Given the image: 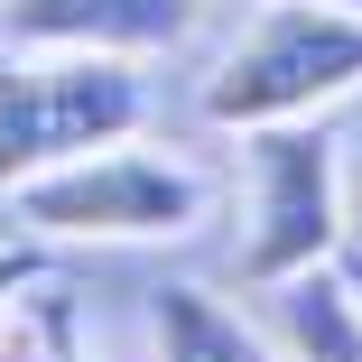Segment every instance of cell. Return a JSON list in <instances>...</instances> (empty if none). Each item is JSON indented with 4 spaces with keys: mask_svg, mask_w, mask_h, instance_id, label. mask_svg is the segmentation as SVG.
<instances>
[{
    "mask_svg": "<svg viewBox=\"0 0 362 362\" xmlns=\"http://www.w3.org/2000/svg\"><path fill=\"white\" fill-rule=\"evenodd\" d=\"M251 158V242L242 288H288L344 251V186H334V130L325 121H260L242 139Z\"/></svg>",
    "mask_w": 362,
    "mask_h": 362,
    "instance_id": "obj_4",
    "label": "cell"
},
{
    "mask_svg": "<svg viewBox=\"0 0 362 362\" xmlns=\"http://www.w3.org/2000/svg\"><path fill=\"white\" fill-rule=\"evenodd\" d=\"M334 269H344V288L362 298V242H344V251H334Z\"/></svg>",
    "mask_w": 362,
    "mask_h": 362,
    "instance_id": "obj_9",
    "label": "cell"
},
{
    "mask_svg": "<svg viewBox=\"0 0 362 362\" xmlns=\"http://www.w3.org/2000/svg\"><path fill=\"white\" fill-rule=\"evenodd\" d=\"M19 279H28V251H0V316H10V298H19Z\"/></svg>",
    "mask_w": 362,
    "mask_h": 362,
    "instance_id": "obj_8",
    "label": "cell"
},
{
    "mask_svg": "<svg viewBox=\"0 0 362 362\" xmlns=\"http://www.w3.org/2000/svg\"><path fill=\"white\" fill-rule=\"evenodd\" d=\"M279 298V344L288 362H362V298L344 288V269H307V279H288L269 288Z\"/></svg>",
    "mask_w": 362,
    "mask_h": 362,
    "instance_id": "obj_7",
    "label": "cell"
},
{
    "mask_svg": "<svg viewBox=\"0 0 362 362\" xmlns=\"http://www.w3.org/2000/svg\"><path fill=\"white\" fill-rule=\"evenodd\" d=\"M10 195H19V223L47 242H186L214 223V177L177 149H149L139 130L10 186Z\"/></svg>",
    "mask_w": 362,
    "mask_h": 362,
    "instance_id": "obj_1",
    "label": "cell"
},
{
    "mask_svg": "<svg viewBox=\"0 0 362 362\" xmlns=\"http://www.w3.org/2000/svg\"><path fill=\"white\" fill-rule=\"evenodd\" d=\"M149 362H288V344L260 334L214 288H158L149 298Z\"/></svg>",
    "mask_w": 362,
    "mask_h": 362,
    "instance_id": "obj_6",
    "label": "cell"
},
{
    "mask_svg": "<svg viewBox=\"0 0 362 362\" xmlns=\"http://www.w3.org/2000/svg\"><path fill=\"white\" fill-rule=\"evenodd\" d=\"M353 10H362V0H353Z\"/></svg>",
    "mask_w": 362,
    "mask_h": 362,
    "instance_id": "obj_11",
    "label": "cell"
},
{
    "mask_svg": "<svg viewBox=\"0 0 362 362\" xmlns=\"http://www.w3.org/2000/svg\"><path fill=\"white\" fill-rule=\"evenodd\" d=\"M344 93H362V10L353 0H269L242 28V47L214 65L204 112L223 130H260V121H316Z\"/></svg>",
    "mask_w": 362,
    "mask_h": 362,
    "instance_id": "obj_3",
    "label": "cell"
},
{
    "mask_svg": "<svg viewBox=\"0 0 362 362\" xmlns=\"http://www.w3.org/2000/svg\"><path fill=\"white\" fill-rule=\"evenodd\" d=\"M47 362H75V353H65V325H56V353H47Z\"/></svg>",
    "mask_w": 362,
    "mask_h": 362,
    "instance_id": "obj_10",
    "label": "cell"
},
{
    "mask_svg": "<svg viewBox=\"0 0 362 362\" xmlns=\"http://www.w3.org/2000/svg\"><path fill=\"white\" fill-rule=\"evenodd\" d=\"M149 121V84L130 56L10 47L0 56V186H28L65 158H93Z\"/></svg>",
    "mask_w": 362,
    "mask_h": 362,
    "instance_id": "obj_2",
    "label": "cell"
},
{
    "mask_svg": "<svg viewBox=\"0 0 362 362\" xmlns=\"http://www.w3.org/2000/svg\"><path fill=\"white\" fill-rule=\"evenodd\" d=\"M204 19V0H0V47L65 56H149Z\"/></svg>",
    "mask_w": 362,
    "mask_h": 362,
    "instance_id": "obj_5",
    "label": "cell"
}]
</instances>
